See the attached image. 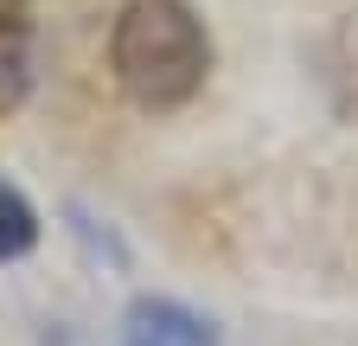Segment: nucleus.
<instances>
[{
  "label": "nucleus",
  "instance_id": "1",
  "mask_svg": "<svg viewBox=\"0 0 358 346\" xmlns=\"http://www.w3.org/2000/svg\"><path fill=\"white\" fill-rule=\"evenodd\" d=\"M109 71L134 109H186L205 90L211 32L186 0H128L109 32Z\"/></svg>",
  "mask_w": 358,
  "mask_h": 346
},
{
  "label": "nucleus",
  "instance_id": "3",
  "mask_svg": "<svg viewBox=\"0 0 358 346\" xmlns=\"http://www.w3.org/2000/svg\"><path fill=\"white\" fill-rule=\"evenodd\" d=\"M32 71H38L32 32H26L20 20H0V122L32 97Z\"/></svg>",
  "mask_w": 358,
  "mask_h": 346
},
{
  "label": "nucleus",
  "instance_id": "2",
  "mask_svg": "<svg viewBox=\"0 0 358 346\" xmlns=\"http://www.w3.org/2000/svg\"><path fill=\"white\" fill-rule=\"evenodd\" d=\"M122 346H217V327L173 295H141L122 314Z\"/></svg>",
  "mask_w": 358,
  "mask_h": 346
},
{
  "label": "nucleus",
  "instance_id": "5",
  "mask_svg": "<svg viewBox=\"0 0 358 346\" xmlns=\"http://www.w3.org/2000/svg\"><path fill=\"white\" fill-rule=\"evenodd\" d=\"M20 7H26V0H0V20H20Z\"/></svg>",
  "mask_w": 358,
  "mask_h": 346
},
{
  "label": "nucleus",
  "instance_id": "4",
  "mask_svg": "<svg viewBox=\"0 0 358 346\" xmlns=\"http://www.w3.org/2000/svg\"><path fill=\"white\" fill-rule=\"evenodd\" d=\"M32 244H38V212H32V199L13 180H0V263H20Z\"/></svg>",
  "mask_w": 358,
  "mask_h": 346
}]
</instances>
